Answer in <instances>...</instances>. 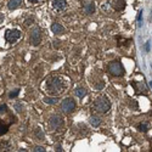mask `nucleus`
Instances as JSON below:
<instances>
[{"instance_id": "1", "label": "nucleus", "mask_w": 152, "mask_h": 152, "mask_svg": "<svg viewBox=\"0 0 152 152\" xmlns=\"http://www.w3.org/2000/svg\"><path fill=\"white\" fill-rule=\"evenodd\" d=\"M46 89L48 93L51 95H58L61 93H63L65 89V80L60 75H54V77H50L46 82Z\"/></svg>"}, {"instance_id": "2", "label": "nucleus", "mask_w": 152, "mask_h": 152, "mask_svg": "<svg viewBox=\"0 0 152 152\" xmlns=\"http://www.w3.org/2000/svg\"><path fill=\"white\" fill-rule=\"evenodd\" d=\"M94 108L99 113H106L111 108V104H110V101H108V99L106 96H100V97H97L95 100Z\"/></svg>"}, {"instance_id": "3", "label": "nucleus", "mask_w": 152, "mask_h": 152, "mask_svg": "<svg viewBox=\"0 0 152 152\" xmlns=\"http://www.w3.org/2000/svg\"><path fill=\"white\" fill-rule=\"evenodd\" d=\"M107 69H108L110 74L115 75V77H122V75L124 74V72H125L123 65L119 61H112V62H110L108 66H107Z\"/></svg>"}, {"instance_id": "4", "label": "nucleus", "mask_w": 152, "mask_h": 152, "mask_svg": "<svg viewBox=\"0 0 152 152\" xmlns=\"http://www.w3.org/2000/svg\"><path fill=\"white\" fill-rule=\"evenodd\" d=\"M21 37V32L18 29H9L5 33V39L9 43H16Z\"/></svg>"}, {"instance_id": "5", "label": "nucleus", "mask_w": 152, "mask_h": 152, "mask_svg": "<svg viewBox=\"0 0 152 152\" xmlns=\"http://www.w3.org/2000/svg\"><path fill=\"white\" fill-rule=\"evenodd\" d=\"M75 108V102H74V100L68 97V99H65L62 101V104H61V110L65 112V113H71L73 110Z\"/></svg>"}, {"instance_id": "6", "label": "nucleus", "mask_w": 152, "mask_h": 152, "mask_svg": "<svg viewBox=\"0 0 152 152\" xmlns=\"http://www.w3.org/2000/svg\"><path fill=\"white\" fill-rule=\"evenodd\" d=\"M29 42H31V44L34 45V46H38V45L40 44V42H42V33H40V29L38 28V27L32 31Z\"/></svg>"}, {"instance_id": "7", "label": "nucleus", "mask_w": 152, "mask_h": 152, "mask_svg": "<svg viewBox=\"0 0 152 152\" xmlns=\"http://www.w3.org/2000/svg\"><path fill=\"white\" fill-rule=\"evenodd\" d=\"M50 125H51V128L54 129H58L63 125V118L58 115H55L50 118Z\"/></svg>"}, {"instance_id": "8", "label": "nucleus", "mask_w": 152, "mask_h": 152, "mask_svg": "<svg viewBox=\"0 0 152 152\" xmlns=\"http://www.w3.org/2000/svg\"><path fill=\"white\" fill-rule=\"evenodd\" d=\"M83 10H84L85 14H88V15L94 14V12H95V4H94V1H91V0H86V1L84 3V5H83Z\"/></svg>"}, {"instance_id": "9", "label": "nucleus", "mask_w": 152, "mask_h": 152, "mask_svg": "<svg viewBox=\"0 0 152 152\" xmlns=\"http://www.w3.org/2000/svg\"><path fill=\"white\" fill-rule=\"evenodd\" d=\"M125 0H113L112 1V7L115 9L116 11H123L125 9Z\"/></svg>"}, {"instance_id": "10", "label": "nucleus", "mask_w": 152, "mask_h": 152, "mask_svg": "<svg viewBox=\"0 0 152 152\" xmlns=\"http://www.w3.org/2000/svg\"><path fill=\"white\" fill-rule=\"evenodd\" d=\"M55 10L57 11H62V10H65L66 6H67V1L66 0H54V3H53Z\"/></svg>"}, {"instance_id": "11", "label": "nucleus", "mask_w": 152, "mask_h": 152, "mask_svg": "<svg viewBox=\"0 0 152 152\" xmlns=\"http://www.w3.org/2000/svg\"><path fill=\"white\" fill-rule=\"evenodd\" d=\"M51 31L55 34H63L65 33V28H63L60 23H53L51 24Z\"/></svg>"}, {"instance_id": "12", "label": "nucleus", "mask_w": 152, "mask_h": 152, "mask_svg": "<svg viewBox=\"0 0 152 152\" xmlns=\"http://www.w3.org/2000/svg\"><path fill=\"white\" fill-rule=\"evenodd\" d=\"M21 5H22V0H10L9 4H7V7H9L10 10H16V9H18Z\"/></svg>"}, {"instance_id": "13", "label": "nucleus", "mask_w": 152, "mask_h": 152, "mask_svg": "<svg viewBox=\"0 0 152 152\" xmlns=\"http://www.w3.org/2000/svg\"><path fill=\"white\" fill-rule=\"evenodd\" d=\"M89 123H90L93 126H95V128H97V126L101 124V119H100L97 116H91V117L89 118Z\"/></svg>"}, {"instance_id": "14", "label": "nucleus", "mask_w": 152, "mask_h": 152, "mask_svg": "<svg viewBox=\"0 0 152 152\" xmlns=\"http://www.w3.org/2000/svg\"><path fill=\"white\" fill-rule=\"evenodd\" d=\"M74 94H75V95H77L78 97H80V99H82V97H84V96L86 95V90L84 89V88L79 86V88H77V89H75V90H74Z\"/></svg>"}, {"instance_id": "15", "label": "nucleus", "mask_w": 152, "mask_h": 152, "mask_svg": "<svg viewBox=\"0 0 152 152\" xmlns=\"http://www.w3.org/2000/svg\"><path fill=\"white\" fill-rule=\"evenodd\" d=\"M44 102L48 105H55L57 102V99L56 97H44Z\"/></svg>"}, {"instance_id": "16", "label": "nucleus", "mask_w": 152, "mask_h": 152, "mask_svg": "<svg viewBox=\"0 0 152 152\" xmlns=\"http://www.w3.org/2000/svg\"><path fill=\"white\" fill-rule=\"evenodd\" d=\"M0 148H1L3 151H10V150H11V145H10L7 141L0 142Z\"/></svg>"}, {"instance_id": "17", "label": "nucleus", "mask_w": 152, "mask_h": 152, "mask_svg": "<svg viewBox=\"0 0 152 152\" xmlns=\"http://www.w3.org/2000/svg\"><path fill=\"white\" fill-rule=\"evenodd\" d=\"M9 129V125L4 124L3 122H0V135H4Z\"/></svg>"}, {"instance_id": "18", "label": "nucleus", "mask_w": 152, "mask_h": 152, "mask_svg": "<svg viewBox=\"0 0 152 152\" xmlns=\"http://www.w3.org/2000/svg\"><path fill=\"white\" fill-rule=\"evenodd\" d=\"M137 129L140 132H147L148 130V124L147 123H140L137 125Z\"/></svg>"}, {"instance_id": "19", "label": "nucleus", "mask_w": 152, "mask_h": 152, "mask_svg": "<svg viewBox=\"0 0 152 152\" xmlns=\"http://www.w3.org/2000/svg\"><path fill=\"white\" fill-rule=\"evenodd\" d=\"M18 93H20V90H18V89H16V90H12V91L9 94V96H10L11 99H12V97H16V96L18 95Z\"/></svg>"}, {"instance_id": "20", "label": "nucleus", "mask_w": 152, "mask_h": 152, "mask_svg": "<svg viewBox=\"0 0 152 152\" xmlns=\"http://www.w3.org/2000/svg\"><path fill=\"white\" fill-rule=\"evenodd\" d=\"M33 151H34V152H44L45 148H44V147H40V146H37V147H34Z\"/></svg>"}, {"instance_id": "21", "label": "nucleus", "mask_w": 152, "mask_h": 152, "mask_svg": "<svg viewBox=\"0 0 152 152\" xmlns=\"http://www.w3.org/2000/svg\"><path fill=\"white\" fill-rule=\"evenodd\" d=\"M6 110H7V107H6L5 105H1V106H0V115H3V113H5V112H6Z\"/></svg>"}, {"instance_id": "22", "label": "nucleus", "mask_w": 152, "mask_h": 152, "mask_svg": "<svg viewBox=\"0 0 152 152\" xmlns=\"http://www.w3.org/2000/svg\"><path fill=\"white\" fill-rule=\"evenodd\" d=\"M15 108L17 110V112H21V111H22V105H21V104H16V105H15Z\"/></svg>"}, {"instance_id": "23", "label": "nucleus", "mask_w": 152, "mask_h": 152, "mask_svg": "<svg viewBox=\"0 0 152 152\" xmlns=\"http://www.w3.org/2000/svg\"><path fill=\"white\" fill-rule=\"evenodd\" d=\"M150 49H151V45H150V42L146 43V51H150Z\"/></svg>"}, {"instance_id": "24", "label": "nucleus", "mask_w": 152, "mask_h": 152, "mask_svg": "<svg viewBox=\"0 0 152 152\" xmlns=\"http://www.w3.org/2000/svg\"><path fill=\"white\" fill-rule=\"evenodd\" d=\"M29 1H31V3H33V4H34V3H38V0H29Z\"/></svg>"}, {"instance_id": "25", "label": "nucleus", "mask_w": 152, "mask_h": 152, "mask_svg": "<svg viewBox=\"0 0 152 152\" xmlns=\"http://www.w3.org/2000/svg\"><path fill=\"white\" fill-rule=\"evenodd\" d=\"M1 20H3V15H1V14H0V21H1Z\"/></svg>"}]
</instances>
